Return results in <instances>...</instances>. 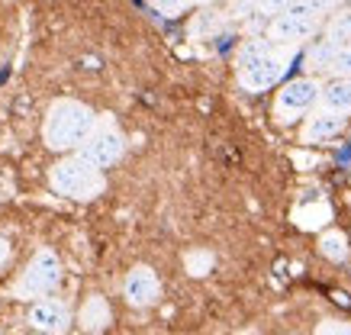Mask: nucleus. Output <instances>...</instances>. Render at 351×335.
Returning <instances> with one entry per match:
<instances>
[{
    "instance_id": "nucleus-1",
    "label": "nucleus",
    "mask_w": 351,
    "mask_h": 335,
    "mask_svg": "<svg viewBox=\"0 0 351 335\" xmlns=\"http://www.w3.org/2000/svg\"><path fill=\"white\" fill-rule=\"evenodd\" d=\"M97 126H100V116L87 103L62 97L55 100L49 107V113H45L43 142L52 151H81L84 142L94 136Z\"/></svg>"
},
{
    "instance_id": "nucleus-2",
    "label": "nucleus",
    "mask_w": 351,
    "mask_h": 335,
    "mask_svg": "<svg viewBox=\"0 0 351 335\" xmlns=\"http://www.w3.org/2000/svg\"><path fill=\"white\" fill-rule=\"evenodd\" d=\"M49 187L55 194L71 197V200H94L97 194H104V171H97L94 164H87L75 151V155L52 164Z\"/></svg>"
},
{
    "instance_id": "nucleus-3",
    "label": "nucleus",
    "mask_w": 351,
    "mask_h": 335,
    "mask_svg": "<svg viewBox=\"0 0 351 335\" xmlns=\"http://www.w3.org/2000/svg\"><path fill=\"white\" fill-rule=\"evenodd\" d=\"M62 284V258L52 249H39L32 261L20 271V277L13 284L16 300H43Z\"/></svg>"
},
{
    "instance_id": "nucleus-4",
    "label": "nucleus",
    "mask_w": 351,
    "mask_h": 335,
    "mask_svg": "<svg viewBox=\"0 0 351 335\" xmlns=\"http://www.w3.org/2000/svg\"><path fill=\"white\" fill-rule=\"evenodd\" d=\"M123 151H126V136L119 132L117 123L100 119V126L94 129V136L84 142V149L77 151V155L87 164H94L97 171H107V168H113L123 158Z\"/></svg>"
},
{
    "instance_id": "nucleus-5",
    "label": "nucleus",
    "mask_w": 351,
    "mask_h": 335,
    "mask_svg": "<svg viewBox=\"0 0 351 335\" xmlns=\"http://www.w3.org/2000/svg\"><path fill=\"white\" fill-rule=\"evenodd\" d=\"M322 84L316 77H293L277 90V116L280 119H293L300 113H313V107L319 103Z\"/></svg>"
},
{
    "instance_id": "nucleus-6",
    "label": "nucleus",
    "mask_w": 351,
    "mask_h": 335,
    "mask_svg": "<svg viewBox=\"0 0 351 335\" xmlns=\"http://www.w3.org/2000/svg\"><path fill=\"white\" fill-rule=\"evenodd\" d=\"M26 323H29L32 329H39V332L62 335V332H68V325H71V306L64 300H58V297H43V300H36L29 306Z\"/></svg>"
},
{
    "instance_id": "nucleus-7",
    "label": "nucleus",
    "mask_w": 351,
    "mask_h": 335,
    "mask_svg": "<svg viewBox=\"0 0 351 335\" xmlns=\"http://www.w3.org/2000/svg\"><path fill=\"white\" fill-rule=\"evenodd\" d=\"M319 29V16H300V13H284V16H274L271 23V42L284 45V49H293V45L306 42L309 36Z\"/></svg>"
},
{
    "instance_id": "nucleus-8",
    "label": "nucleus",
    "mask_w": 351,
    "mask_h": 335,
    "mask_svg": "<svg viewBox=\"0 0 351 335\" xmlns=\"http://www.w3.org/2000/svg\"><path fill=\"white\" fill-rule=\"evenodd\" d=\"M158 293H161L158 274H155L149 264H136V268L126 274V281H123V297H126V303L136 306V310L152 306V303L158 300Z\"/></svg>"
},
{
    "instance_id": "nucleus-9",
    "label": "nucleus",
    "mask_w": 351,
    "mask_h": 335,
    "mask_svg": "<svg viewBox=\"0 0 351 335\" xmlns=\"http://www.w3.org/2000/svg\"><path fill=\"white\" fill-rule=\"evenodd\" d=\"M341 129H345V116L319 107L306 116V123H303V136H300V139L306 142V145H319V142L335 139Z\"/></svg>"
},
{
    "instance_id": "nucleus-10",
    "label": "nucleus",
    "mask_w": 351,
    "mask_h": 335,
    "mask_svg": "<svg viewBox=\"0 0 351 335\" xmlns=\"http://www.w3.org/2000/svg\"><path fill=\"white\" fill-rule=\"evenodd\" d=\"M287 71V55L284 52H274L271 58H265L261 65H255L252 71H242L239 75V84L245 90H267V87H274L280 77Z\"/></svg>"
},
{
    "instance_id": "nucleus-11",
    "label": "nucleus",
    "mask_w": 351,
    "mask_h": 335,
    "mask_svg": "<svg viewBox=\"0 0 351 335\" xmlns=\"http://www.w3.org/2000/svg\"><path fill=\"white\" fill-rule=\"evenodd\" d=\"M319 107L332 110V113H351V81L348 77H332L322 84V94H319Z\"/></svg>"
},
{
    "instance_id": "nucleus-12",
    "label": "nucleus",
    "mask_w": 351,
    "mask_h": 335,
    "mask_svg": "<svg viewBox=\"0 0 351 335\" xmlns=\"http://www.w3.org/2000/svg\"><path fill=\"white\" fill-rule=\"evenodd\" d=\"M274 52H277V45L271 42V39H265V36H255V39L242 42V49H239V55H235L239 75H242V71H252V68L261 65V62H265V58H271Z\"/></svg>"
},
{
    "instance_id": "nucleus-13",
    "label": "nucleus",
    "mask_w": 351,
    "mask_h": 335,
    "mask_svg": "<svg viewBox=\"0 0 351 335\" xmlns=\"http://www.w3.org/2000/svg\"><path fill=\"white\" fill-rule=\"evenodd\" d=\"M81 329L84 332H90V335H97V332H104L110 325V303L104 300V297H87L84 300V306H81Z\"/></svg>"
},
{
    "instance_id": "nucleus-14",
    "label": "nucleus",
    "mask_w": 351,
    "mask_h": 335,
    "mask_svg": "<svg viewBox=\"0 0 351 335\" xmlns=\"http://www.w3.org/2000/svg\"><path fill=\"white\" fill-rule=\"evenodd\" d=\"M335 55H339V49H335V45L322 36L319 42L306 52V68H309V71H332V65H335Z\"/></svg>"
},
{
    "instance_id": "nucleus-15",
    "label": "nucleus",
    "mask_w": 351,
    "mask_h": 335,
    "mask_svg": "<svg viewBox=\"0 0 351 335\" xmlns=\"http://www.w3.org/2000/svg\"><path fill=\"white\" fill-rule=\"evenodd\" d=\"M326 39H329L335 49H345L351 45V7H345L341 13H335L326 26Z\"/></svg>"
},
{
    "instance_id": "nucleus-16",
    "label": "nucleus",
    "mask_w": 351,
    "mask_h": 335,
    "mask_svg": "<svg viewBox=\"0 0 351 335\" xmlns=\"http://www.w3.org/2000/svg\"><path fill=\"white\" fill-rule=\"evenodd\" d=\"M319 251L329 261H335V264H339V261L348 258V236H345V232H339V229H329V232L319 238Z\"/></svg>"
},
{
    "instance_id": "nucleus-17",
    "label": "nucleus",
    "mask_w": 351,
    "mask_h": 335,
    "mask_svg": "<svg viewBox=\"0 0 351 335\" xmlns=\"http://www.w3.org/2000/svg\"><path fill=\"white\" fill-rule=\"evenodd\" d=\"M300 0H258V10H265L267 16H284L297 7Z\"/></svg>"
},
{
    "instance_id": "nucleus-18",
    "label": "nucleus",
    "mask_w": 351,
    "mask_h": 335,
    "mask_svg": "<svg viewBox=\"0 0 351 335\" xmlns=\"http://www.w3.org/2000/svg\"><path fill=\"white\" fill-rule=\"evenodd\" d=\"M332 3H335V0H300L290 13H300V16H319L322 10H329Z\"/></svg>"
},
{
    "instance_id": "nucleus-19",
    "label": "nucleus",
    "mask_w": 351,
    "mask_h": 335,
    "mask_svg": "<svg viewBox=\"0 0 351 335\" xmlns=\"http://www.w3.org/2000/svg\"><path fill=\"white\" fill-rule=\"evenodd\" d=\"M332 77H348V81H351V45L339 49V55H335V65H332Z\"/></svg>"
},
{
    "instance_id": "nucleus-20",
    "label": "nucleus",
    "mask_w": 351,
    "mask_h": 335,
    "mask_svg": "<svg viewBox=\"0 0 351 335\" xmlns=\"http://www.w3.org/2000/svg\"><path fill=\"white\" fill-rule=\"evenodd\" d=\"M191 3L193 0H152V7L158 13H165V16H178V13H184Z\"/></svg>"
},
{
    "instance_id": "nucleus-21",
    "label": "nucleus",
    "mask_w": 351,
    "mask_h": 335,
    "mask_svg": "<svg viewBox=\"0 0 351 335\" xmlns=\"http://www.w3.org/2000/svg\"><path fill=\"white\" fill-rule=\"evenodd\" d=\"M316 335H351V325L348 323H335V319H326V323H319Z\"/></svg>"
},
{
    "instance_id": "nucleus-22",
    "label": "nucleus",
    "mask_w": 351,
    "mask_h": 335,
    "mask_svg": "<svg viewBox=\"0 0 351 335\" xmlns=\"http://www.w3.org/2000/svg\"><path fill=\"white\" fill-rule=\"evenodd\" d=\"M7 258H10V238L0 236V268L7 264Z\"/></svg>"
},
{
    "instance_id": "nucleus-23",
    "label": "nucleus",
    "mask_w": 351,
    "mask_h": 335,
    "mask_svg": "<svg viewBox=\"0 0 351 335\" xmlns=\"http://www.w3.org/2000/svg\"><path fill=\"white\" fill-rule=\"evenodd\" d=\"M193 3H213V0H193Z\"/></svg>"
}]
</instances>
